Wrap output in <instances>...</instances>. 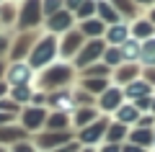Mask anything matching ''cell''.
<instances>
[{
    "instance_id": "6da1fadb",
    "label": "cell",
    "mask_w": 155,
    "mask_h": 152,
    "mask_svg": "<svg viewBox=\"0 0 155 152\" xmlns=\"http://www.w3.org/2000/svg\"><path fill=\"white\" fill-rule=\"evenodd\" d=\"M21 21L23 23H36L39 21V0H28L26 3V8H23V16H21Z\"/></svg>"
},
{
    "instance_id": "7a4b0ae2",
    "label": "cell",
    "mask_w": 155,
    "mask_h": 152,
    "mask_svg": "<svg viewBox=\"0 0 155 152\" xmlns=\"http://www.w3.org/2000/svg\"><path fill=\"white\" fill-rule=\"evenodd\" d=\"M52 49H54V44H52V41H44L41 47H39V52L31 57V62H34V65H44V62L52 57Z\"/></svg>"
},
{
    "instance_id": "3957f363",
    "label": "cell",
    "mask_w": 155,
    "mask_h": 152,
    "mask_svg": "<svg viewBox=\"0 0 155 152\" xmlns=\"http://www.w3.org/2000/svg\"><path fill=\"white\" fill-rule=\"evenodd\" d=\"M31 77V72H28V67H23V65H16L11 70V80L13 82H23V80H28Z\"/></svg>"
},
{
    "instance_id": "277c9868",
    "label": "cell",
    "mask_w": 155,
    "mask_h": 152,
    "mask_svg": "<svg viewBox=\"0 0 155 152\" xmlns=\"http://www.w3.org/2000/svg\"><path fill=\"white\" fill-rule=\"evenodd\" d=\"M67 75H70V72H67L65 67H57V70H52V75H47V77H44V82H47V85H52V82L67 80Z\"/></svg>"
},
{
    "instance_id": "5b68a950",
    "label": "cell",
    "mask_w": 155,
    "mask_h": 152,
    "mask_svg": "<svg viewBox=\"0 0 155 152\" xmlns=\"http://www.w3.org/2000/svg\"><path fill=\"white\" fill-rule=\"evenodd\" d=\"M21 131L18 129H0V142H11V139H18Z\"/></svg>"
},
{
    "instance_id": "8992f818",
    "label": "cell",
    "mask_w": 155,
    "mask_h": 152,
    "mask_svg": "<svg viewBox=\"0 0 155 152\" xmlns=\"http://www.w3.org/2000/svg\"><path fill=\"white\" fill-rule=\"evenodd\" d=\"M67 23H70V16H67V13H60V16L52 18V28H62V26H67Z\"/></svg>"
},
{
    "instance_id": "52a82bcc",
    "label": "cell",
    "mask_w": 155,
    "mask_h": 152,
    "mask_svg": "<svg viewBox=\"0 0 155 152\" xmlns=\"http://www.w3.org/2000/svg\"><path fill=\"white\" fill-rule=\"evenodd\" d=\"M23 121H26L28 126H36L39 121H41V111H28V116H23Z\"/></svg>"
},
{
    "instance_id": "ba28073f",
    "label": "cell",
    "mask_w": 155,
    "mask_h": 152,
    "mask_svg": "<svg viewBox=\"0 0 155 152\" xmlns=\"http://www.w3.org/2000/svg\"><path fill=\"white\" fill-rule=\"evenodd\" d=\"M98 11H101V16H104V18H109V21H114V8H111V5H106V3H98Z\"/></svg>"
},
{
    "instance_id": "9c48e42d",
    "label": "cell",
    "mask_w": 155,
    "mask_h": 152,
    "mask_svg": "<svg viewBox=\"0 0 155 152\" xmlns=\"http://www.w3.org/2000/svg\"><path fill=\"white\" fill-rule=\"evenodd\" d=\"M101 129H104V126H93L91 131H85V134H83V139H85V142H93V139H98V137H101Z\"/></svg>"
},
{
    "instance_id": "30bf717a",
    "label": "cell",
    "mask_w": 155,
    "mask_h": 152,
    "mask_svg": "<svg viewBox=\"0 0 155 152\" xmlns=\"http://www.w3.org/2000/svg\"><path fill=\"white\" fill-rule=\"evenodd\" d=\"M116 101H119V95H116V90H109V95H104V106H106V108H111V106H116Z\"/></svg>"
},
{
    "instance_id": "8fae6325",
    "label": "cell",
    "mask_w": 155,
    "mask_h": 152,
    "mask_svg": "<svg viewBox=\"0 0 155 152\" xmlns=\"http://www.w3.org/2000/svg\"><path fill=\"white\" fill-rule=\"evenodd\" d=\"M60 3L62 0H44V11L47 13H57L60 11Z\"/></svg>"
},
{
    "instance_id": "7c38bea8",
    "label": "cell",
    "mask_w": 155,
    "mask_h": 152,
    "mask_svg": "<svg viewBox=\"0 0 155 152\" xmlns=\"http://www.w3.org/2000/svg\"><path fill=\"white\" fill-rule=\"evenodd\" d=\"M83 31H85V34H91V36H96V34L101 31V23L91 21V23H85V26H83Z\"/></svg>"
},
{
    "instance_id": "4fadbf2b",
    "label": "cell",
    "mask_w": 155,
    "mask_h": 152,
    "mask_svg": "<svg viewBox=\"0 0 155 152\" xmlns=\"http://www.w3.org/2000/svg\"><path fill=\"white\" fill-rule=\"evenodd\" d=\"M145 60H147V62H155V41L145 47Z\"/></svg>"
},
{
    "instance_id": "5bb4252c",
    "label": "cell",
    "mask_w": 155,
    "mask_h": 152,
    "mask_svg": "<svg viewBox=\"0 0 155 152\" xmlns=\"http://www.w3.org/2000/svg\"><path fill=\"white\" fill-rule=\"evenodd\" d=\"M85 52H88V54H83V62H85V60H93V57L98 54V44H91V47L85 49Z\"/></svg>"
},
{
    "instance_id": "9a60e30c",
    "label": "cell",
    "mask_w": 155,
    "mask_h": 152,
    "mask_svg": "<svg viewBox=\"0 0 155 152\" xmlns=\"http://www.w3.org/2000/svg\"><path fill=\"white\" fill-rule=\"evenodd\" d=\"M93 8H96V5L91 3V0H88V3H83V5H80V16H83V18L91 16V13H93Z\"/></svg>"
},
{
    "instance_id": "2e32d148",
    "label": "cell",
    "mask_w": 155,
    "mask_h": 152,
    "mask_svg": "<svg viewBox=\"0 0 155 152\" xmlns=\"http://www.w3.org/2000/svg\"><path fill=\"white\" fill-rule=\"evenodd\" d=\"M137 34H140V36H147V34H153V26H147V23H137Z\"/></svg>"
},
{
    "instance_id": "e0dca14e",
    "label": "cell",
    "mask_w": 155,
    "mask_h": 152,
    "mask_svg": "<svg viewBox=\"0 0 155 152\" xmlns=\"http://www.w3.org/2000/svg\"><path fill=\"white\" fill-rule=\"evenodd\" d=\"M142 93H147L145 85H132V88H129V95H142Z\"/></svg>"
},
{
    "instance_id": "ac0fdd59",
    "label": "cell",
    "mask_w": 155,
    "mask_h": 152,
    "mask_svg": "<svg viewBox=\"0 0 155 152\" xmlns=\"http://www.w3.org/2000/svg\"><path fill=\"white\" fill-rule=\"evenodd\" d=\"M111 39H114V41H119V39H124V28H122V26H116L114 31H111Z\"/></svg>"
},
{
    "instance_id": "d6986e66",
    "label": "cell",
    "mask_w": 155,
    "mask_h": 152,
    "mask_svg": "<svg viewBox=\"0 0 155 152\" xmlns=\"http://www.w3.org/2000/svg\"><path fill=\"white\" fill-rule=\"evenodd\" d=\"M124 54H127V57H137V44H127Z\"/></svg>"
},
{
    "instance_id": "ffe728a7",
    "label": "cell",
    "mask_w": 155,
    "mask_h": 152,
    "mask_svg": "<svg viewBox=\"0 0 155 152\" xmlns=\"http://www.w3.org/2000/svg\"><path fill=\"white\" fill-rule=\"evenodd\" d=\"M134 114H137L134 108H122V119H124V121H127V119H134Z\"/></svg>"
},
{
    "instance_id": "44dd1931",
    "label": "cell",
    "mask_w": 155,
    "mask_h": 152,
    "mask_svg": "<svg viewBox=\"0 0 155 152\" xmlns=\"http://www.w3.org/2000/svg\"><path fill=\"white\" fill-rule=\"evenodd\" d=\"M75 47H78V36H70L65 41V52H67V49H75Z\"/></svg>"
},
{
    "instance_id": "7402d4cb",
    "label": "cell",
    "mask_w": 155,
    "mask_h": 152,
    "mask_svg": "<svg viewBox=\"0 0 155 152\" xmlns=\"http://www.w3.org/2000/svg\"><path fill=\"white\" fill-rule=\"evenodd\" d=\"M114 3H116V5H119V8H122L124 13H129V11H132V5H129L127 0H114Z\"/></svg>"
},
{
    "instance_id": "603a6c76",
    "label": "cell",
    "mask_w": 155,
    "mask_h": 152,
    "mask_svg": "<svg viewBox=\"0 0 155 152\" xmlns=\"http://www.w3.org/2000/svg\"><path fill=\"white\" fill-rule=\"evenodd\" d=\"M16 98H18V101H23V98H28V90H26V88H18V90H16Z\"/></svg>"
},
{
    "instance_id": "cb8c5ba5",
    "label": "cell",
    "mask_w": 155,
    "mask_h": 152,
    "mask_svg": "<svg viewBox=\"0 0 155 152\" xmlns=\"http://www.w3.org/2000/svg\"><path fill=\"white\" fill-rule=\"evenodd\" d=\"M134 139H137V142H147L150 134H147V131H137V137H134Z\"/></svg>"
},
{
    "instance_id": "d4e9b609",
    "label": "cell",
    "mask_w": 155,
    "mask_h": 152,
    "mask_svg": "<svg viewBox=\"0 0 155 152\" xmlns=\"http://www.w3.org/2000/svg\"><path fill=\"white\" fill-rule=\"evenodd\" d=\"M119 137H122V129H119V126H116V129L111 131V139H119Z\"/></svg>"
},
{
    "instance_id": "484cf974",
    "label": "cell",
    "mask_w": 155,
    "mask_h": 152,
    "mask_svg": "<svg viewBox=\"0 0 155 152\" xmlns=\"http://www.w3.org/2000/svg\"><path fill=\"white\" fill-rule=\"evenodd\" d=\"M16 152H31V147H23V144H21V147H18Z\"/></svg>"
},
{
    "instance_id": "4316f807",
    "label": "cell",
    "mask_w": 155,
    "mask_h": 152,
    "mask_svg": "<svg viewBox=\"0 0 155 152\" xmlns=\"http://www.w3.org/2000/svg\"><path fill=\"white\" fill-rule=\"evenodd\" d=\"M124 152H140V150H137V147H127V150H124Z\"/></svg>"
},
{
    "instance_id": "83f0119b",
    "label": "cell",
    "mask_w": 155,
    "mask_h": 152,
    "mask_svg": "<svg viewBox=\"0 0 155 152\" xmlns=\"http://www.w3.org/2000/svg\"><path fill=\"white\" fill-rule=\"evenodd\" d=\"M3 49H5V39H0V52H3Z\"/></svg>"
},
{
    "instance_id": "f1b7e54d",
    "label": "cell",
    "mask_w": 155,
    "mask_h": 152,
    "mask_svg": "<svg viewBox=\"0 0 155 152\" xmlns=\"http://www.w3.org/2000/svg\"><path fill=\"white\" fill-rule=\"evenodd\" d=\"M8 119H11V116H8V114H5V116H3V114H0V121H8Z\"/></svg>"
},
{
    "instance_id": "f546056e",
    "label": "cell",
    "mask_w": 155,
    "mask_h": 152,
    "mask_svg": "<svg viewBox=\"0 0 155 152\" xmlns=\"http://www.w3.org/2000/svg\"><path fill=\"white\" fill-rule=\"evenodd\" d=\"M0 95H3V85H0Z\"/></svg>"
},
{
    "instance_id": "4dcf8cb0",
    "label": "cell",
    "mask_w": 155,
    "mask_h": 152,
    "mask_svg": "<svg viewBox=\"0 0 155 152\" xmlns=\"http://www.w3.org/2000/svg\"><path fill=\"white\" fill-rule=\"evenodd\" d=\"M142 3H150V0H142Z\"/></svg>"
},
{
    "instance_id": "1f68e13d",
    "label": "cell",
    "mask_w": 155,
    "mask_h": 152,
    "mask_svg": "<svg viewBox=\"0 0 155 152\" xmlns=\"http://www.w3.org/2000/svg\"><path fill=\"white\" fill-rule=\"evenodd\" d=\"M0 72H3V67H0Z\"/></svg>"
}]
</instances>
